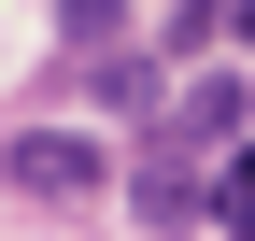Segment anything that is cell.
Returning a JSON list of instances; mask_svg holds the SVG:
<instances>
[{"label": "cell", "instance_id": "6da1fadb", "mask_svg": "<svg viewBox=\"0 0 255 241\" xmlns=\"http://www.w3.org/2000/svg\"><path fill=\"white\" fill-rule=\"evenodd\" d=\"M0 185H14V199H100L114 156L85 128H14V142H0Z\"/></svg>", "mask_w": 255, "mask_h": 241}, {"label": "cell", "instance_id": "7a4b0ae2", "mask_svg": "<svg viewBox=\"0 0 255 241\" xmlns=\"http://www.w3.org/2000/svg\"><path fill=\"white\" fill-rule=\"evenodd\" d=\"M128 213H142L156 241H184V227H213V213H227V199H213V185H199V170H184V156H170V142H156V156H142V185H128Z\"/></svg>", "mask_w": 255, "mask_h": 241}, {"label": "cell", "instance_id": "3957f363", "mask_svg": "<svg viewBox=\"0 0 255 241\" xmlns=\"http://www.w3.org/2000/svg\"><path fill=\"white\" fill-rule=\"evenodd\" d=\"M227 128H241V85L199 71V85H184V142H227Z\"/></svg>", "mask_w": 255, "mask_h": 241}, {"label": "cell", "instance_id": "277c9868", "mask_svg": "<svg viewBox=\"0 0 255 241\" xmlns=\"http://www.w3.org/2000/svg\"><path fill=\"white\" fill-rule=\"evenodd\" d=\"M57 43H85V57H114V43H128V0H57Z\"/></svg>", "mask_w": 255, "mask_h": 241}, {"label": "cell", "instance_id": "5b68a950", "mask_svg": "<svg viewBox=\"0 0 255 241\" xmlns=\"http://www.w3.org/2000/svg\"><path fill=\"white\" fill-rule=\"evenodd\" d=\"M213 199H227V227L255 213V142H227V170H213Z\"/></svg>", "mask_w": 255, "mask_h": 241}, {"label": "cell", "instance_id": "8992f818", "mask_svg": "<svg viewBox=\"0 0 255 241\" xmlns=\"http://www.w3.org/2000/svg\"><path fill=\"white\" fill-rule=\"evenodd\" d=\"M241 241H255V213H241Z\"/></svg>", "mask_w": 255, "mask_h": 241}]
</instances>
